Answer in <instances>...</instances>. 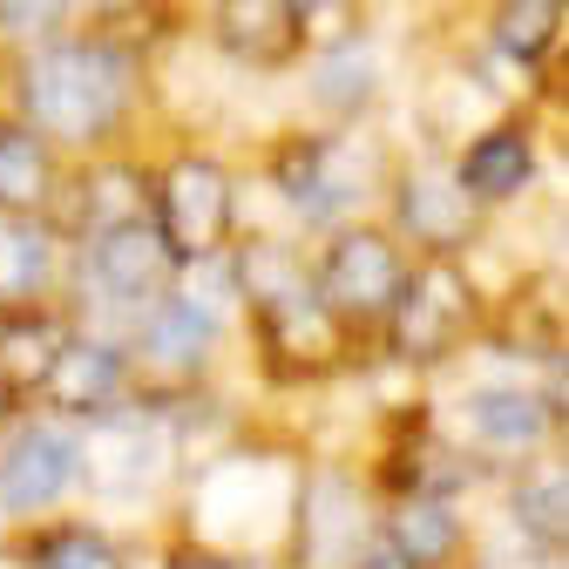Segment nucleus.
<instances>
[{
    "label": "nucleus",
    "instance_id": "19",
    "mask_svg": "<svg viewBox=\"0 0 569 569\" xmlns=\"http://www.w3.org/2000/svg\"><path fill=\"white\" fill-rule=\"evenodd\" d=\"M61 278H68V251L54 218H8L0 210V312L41 306Z\"/></svg>",
    "mask_w": 569,
    "mask_h": 569
},
{
    "label": "nucleus",
    "instance_id": "22",
    "mask_svg": "<svg viewBox=\"0 0 569 569\" xmlns=\"http://www.w3.org/2000/svg\"><path fill=\"white\" fill-rule=\"evenodd\" d=\"M54 190H61L54 150L28 122H0V210L8 218H48Z\"/></svg>",
    "mask_w": 569,
    "mask_h": 569
},
{
    "label": "nucleus",
    "instance_id": "12",
    "mask_svg": "<svg viewBox=\"0 0 569 569\" xmlns=\"http://www.w3.org/2000/svg\"><path fill=\"white\" fill-rule=\"evenodd\" d=\"M488 224V210L468 197V183L455 177V163L420 157L400 170L393 183V231L420 251V258H461Z\"/></svg>",
    "mask_w": 569,
    "mask_h": 569
},
{
    "label": "nucleus",
    "instance_id": "16",
    "mask_svg": "<svg viewBox=\"0 0 569 569\" xmlns=\"http://www.w3.org/2000/svg\"><path fill=\"white\" fill-rule=\"evenodd\" d=\"M502 522L522 549V569L569 556V468H562V455H542V461L502 475Z\"/></svg>",
    "mask_w": 569,
    "mask_h": 569
},
{
    "label": "nucleus",
    "instance_id": "9",
    "mask_svg": "<svg viewBox=\"0 0 569 569\" xmlns=\"http://www.w3.org/2000/svg\"><path fill=\"white\" fill-rule=\"evenodd\" d=\"M150 224H157V238L170 244L177 264L231 251V231H238V183H231V170L218 157H203V150L170 157L150 177Z\"/></svg>",
    "mask_w": 569,
    "mask_h": 569
},
{
    "label": "nucleus",
    "instance_id": "21",
    "mask_svg": "<svg viewBox=\"0 0 569 569\" xmlns=\"http://www.w3.org/2000/svg\"><path fill=\"white\" fill-rule=\"evenodd\" d=\"M68 312H48V306H21V312H0V387L14 400H34L54 346L68 339Z\"/></svg>",
    "mask_w": 569,
    "mask_h": 569
},
{
    "label": "nucleus",
    "instance_id": "32",
    "mask_svg": "<svg viewBox=\"0 0 569 569\" xmlns=\"http://www.w3.org/2000/svg\"><path fill=\"white\" fill-rule=\"evenodd\" d=\"M509 8H556V0H509Z\"/></svg>",
    "mask_w": 569,
    "mask_h": 569
},
{
    "label": "nucleus",
    "instance_id": "7",
    "mask_svg": "<svg viewBox=\"0 0 569 569\" xmlns=\"http://www.w3.org/2000/svg\"><path fill=\"white\" fill-rule=\"evenodd\" d=\"M475 326H481V292L468 284L461 258H420L407 264V284H400L393 312L380 319V339L400 367L427 373V367L455 360Z\"/></svg>",
    "mask_w": 569,
    "mask_h": 569
},
{
    "label": "nucleus",
    "instance_id": "25",
    "mask_svg": "<svg viewBox=\"0 0 569 569\" xmlns=\"http://www.w3.org/2000/svg\"><path fill=\"white\" fill-rule=\"evenodd\" d=\"M157 569H278V562H264V556H231V549H210V542H190V536H163V549H157Z\"/></svg>",
    "mask_w": 569,
    "mask_h": 569
},
{
    "label": "nucleus",
    "instance_id": "11",
    "mask_svg": "<svg viewBox=\"0 0 569 569\" xmlns=\"http://www.w3.org/2000/svg\"><path fill=\"white\" fill-rule=\"evenodd\" d=\"M373 183H380V157L360 136H312L278 163V190L292 203V218L326 238L360 224V210L373 203Z\"/></svg>",
    "mask_w": 569,
    "mask_h": 569
},
{
    "label": "nucleus",
    "instance_id": "31",
    "mask_svg": "<svg viewBox=\"0 0 569 569\" xmlns=\"http://www.w3.org/2000/svg\"><path fill=\"white\" fill-rule=\"evenodd\" d=\"M76 8H96V14H116V8H129V0H76Z\"/></svg>",
    "mask_w": 569,
    "mask_h": 569
},
{
    "label": "nucleus",
    "instance_id": "29",
    "mask_svg": "<svg viewBox=\"0 0 569 569\" xmlns=\"http://www.w3.org/2000/svg\"><path fill=\"white\" fill-rule=\"evenodd\" d=\"M284 8H292V14L306 21V14H332V8H339V0H284Z\"/></svg>",
    "mask_w": 569,
    "mask_h": 569
},
{
    "label": "nucleus",
    "instance_id": "14",
    "mask_svg": "<svg viewBox=\"0 0 569 569\" xmlns=\"http://www.w3.org/2000/svg\"><path fill=\"white\" fill-rule=\"evenodd\" d=\"M0 569H136V542H129L109 516L68 509V516L8 529Z\"/></svg>",
    "mask_w": 569,
    "mask_h": 569
},
{
    "label": "nucleus",
    "instance_id": "18",
    "mask_svg": "<svg viewBox=\"0 0 569 569\" xmlns=\"http://www.w3.org/2000/svg\"><path fill=\"white\" fill-rule=\"evenodd\" d=\"M54 203H61V224L76 231V238L122 231V224H142V218H150V177L129 170V163H116V157H102V163H89L68 190H54ZM61 224H54V231H61Z\"/></svg>",
    "mask_w": 569,
    "mask_h": 569
},
{
    "label": "nucleus",
    "instance_id": "2",
    "mask_svg": "<svg viewBox=\"0 0 569 569\" xmlns=\"http://www.w3.org/2000/svg\"><path fill=\"white\" fill-rule=\"evenodd\" d=\"M136 76L116 41H41L21 68V122L41 142H76L96 150L129 116Z\"/></svg>",
    "mask_w": 569,
    "mask_h": 569
},
{
    "label": "nucleus",
    "instance_id": "30",
    "mask_svg": "<svg viewBox=\"0 0 569 569\" xmlns=\"http://www.w3.org/2000/svg\"><path fill=\"white\" fill-rule=\"evenodd\" d=\"M14 413H21V400H14L8 387H0V435H8V427H14Z\"/></svg>",
    "mask_w": 569,
    "mask_h": 569
},
{
    "label": "nucleus",
    "instance_id": "27",
    "mask_svg": "<svg viewBox=\"0 0 569 569\" xmlns=\"http://www.w3.org/2000/svg\"><path fill=\"white\" fill-rule=\"evenodd\" d=\"M61 8H68V0H0V28H8L14 41H48Z\"/></svg>",
    "mask_w": 569,
    "mask_h": 569
},
{
    "label": "nucleus",
    "instance_id": "10",
    "mask_svg": "<svg viewBox=\"0 0 569 569\" xmlns=\"http://www.w3.org/2000/svg\"><path fill=\"white\" fill-rule=\"evenodd\" d=\"M407 284V251L380 224H346L326 238L312 258V299L346 326V332H373Z\"/></svg>",
    "mask_w": 569,
    "mask_h": 569
},
{
    "label": "nucleus",
    "instance_id": "17",
    "mask_svg": "<svg viewBox=\"0 0 569 569\" xmlns=\"http://www.w3.org/2000/svg\"><path fill=\"white\" fill-rule=\"evenodd\" d=\"M258 326V352L278 367V373H292V380H312V373H332L339 367V352H346V326L306 292V299H284L271 312H251Z\"/></svg>",
    "mask_w": 569,
    "mask_h": 569
},
{
    "label": "nucleus",
    "instance_id": "4",
    "mask_svg": "<svg viewBox=\"0 0 569 569\" xmlns=\"http://www.w3.org/2000/svg\"><path fill=\"white\" fill-rule=\"evenodd\" d=\"M380 529V488L352 461H306L284 516L278 569H346L360 542Z\"/></svg>",
    "mask_w": 569,
    "mask_h": 569
},
{
    "label": "nucleus",
    "instance_id": "28",
    "mask_svg": "<svg viewBox=\"0 0 569 569\" xmlns=\"http://www.w3.org/2000/svg\"><path fill=\"white\" fill-rule=\"evenodd\" d=\"M346 569H413V562H407V556H400V549H393V542H387L380 529H373V536L360 542V556H352Z\"/></svg>",
    "mask_w": 569,
    "mask_h": 569
},
{
    "label": "nucleus",
    "instance_id": "26",
    "mask_svg": "<svg viewBox=\"0 0 569 569\" xmlns=\"http://www.w3.org/2000/svg\"><path fill=\"white\" fill-rule=\"evenodd\" d=\"M495 41H502V54H516V61H536L549 48V8H509L495 21Z\"/></svg>",
    "mask_w": 569,
    "mask_h": 569
},
{
    "label": "nucleus",
    "instance_id": "8",
    "mask_svg": "<svg viewBox=\"0 0 569 569\" xmlns=\"http://www.w3.org/2000/svg\"><path fill=\"white\" fill-rule=\"evenodd\" d=\"M177 278V258L170 244L157 238V224H122V231H96L76 244V258H68V284H76V312H109V339L122 332V319L136 306H150L170 292Z\"/></svg>",
    "mask_w": 569,
    "mask_h": 569
},
{
    "label": "nucleus",
    "instance_id": "6",
    "mask_svg": "<svg viewBox=\"0 0 569 569\" xmlns=\"http://www.w3.org/2000/svg\"><path fill=\"white\" fill-rule=\"evenodd\" d=\"M82 502V427L54 413H14L0 435V522H48Z\"/></svg>",
    "mask_w": 569,
    "mask_h": 569
},
{
    "label": "nucleus",
    "instance_id": "13",
    "mask_svg": "<svg viewBox=\"0 0 569 569\" xmlns=\"http://www.w3.org/2000/svg\"><path fill=\"white\" fill-rule=\"evenodd\" d=\"M34 400H41V413L76 420V427H82V420H96V413H109V407L136 400V373H129L122 346H116L109 332L68 326V339L54 346V360H48V373H41Z\"/></svg>",
    "mask_w": 569,
    "mask_h": 569
},
{
    "label": "nucleus",
    "instance_id": "23",
    "mask_svg": "<svg viewBox=\"0 0 569 569\" xmlns=\"http://www.w3.org/2000/svg\"><path fill=\"white\" fill-rule=\"evenodd\" d=\"M218 41L238 61H284L299 41V14L284 0H224L218 8Z\"/></svg>",
    "mask_w": 569,
    "mask_h": 569
},
{
    "label": "nucleus",
    "instance_id": "3",
    "mask_svg": "<svg viewBox=\"0 0 569 569\" xmlns=\"http://www.w3.org/2000/svg\"><path fill=\"white\" fill-rule=\"evenodd\" d=\"M183 481V441L170 400H122L96 420H82V502L102 516L150 509L157 495Z\"/></svg>",
    "mask_w": 569,
    "mask_h": 569
},
{
    "label": "nucleus",
    "instance_id": "15",
    "mask_svg": "<svg viewBox=\"0 0 569 569\" xmlns=\"http://www.w3.org/2000/svg\"><path fill=\"white\" fill-rule=\"evenodd\" d=\"M380 536L413 569H475L481 562V542L468 529V509L448 502V495H420V488L380 495Z\"/></svg>",
    "mask_w": 569,
    "mask_h": 569
},
{
    "label": "nucleus",
    "instance_id": "5",
    "mask_svg": "<svg viewBox=\"0 0 569 569\" xmlns=\"http://www.w3.org/2000/svg\"><path fill=\"white\" fill-rule=\"evenodd\" d=\"M448 435L488 468V475H509L529 468L542 455H556L562 441V393L536 387V380H481L455 400Z\"/></svg>",
    "mask_w": 569,
    "mask_h": 569
},
{
    "label": "nucleus",
    "instance_id": "20",
    "mask_svg": "<svg viewBox=\"0 0 569 569\" xmlns=\"http://www.w3.org/2000/svg\"><path fill=\"white\" fill-rule=\"evenodd\" d=\"M455 177L468 183V197H475L481 210L516 203V197L536 183V136H529V129H516V122H495V129L468 136V150H461Z\"/></svg>",
    "mask_w": 569,
    "mask_h": 569
},
{
    "label": "nucleus",
    "instance_id": "24",
    "mask_svg": "<svg viewBox=\"0 0 569 569\" xmlns=\"http://www.w3.org/2000/svg\"><path fill=\"white\" fill-rule=\"evenodd\" d=\"M373 89H380V61H373V48H360V41H332L326 54H319V68H312V102L326 109V116H360L367 102H373Z\"/></svg>",
    "mask_w": 569,
    "mask_h": 569
},
{
    "label": "nucleus",
    "instance_id": "1",
    "mask_svg": "<svg viewBox=\"0 0 569 569\" xmlns=\"http://www.w3.org/2000/svg\"><path fill=\"white\" fill-rule=\"evenodd\" d=\"M299 468L306 461H284V455H264V448H224V455H210L203 468H190L177 481L183 488V522H177V536L210 542V549H231V556L278 562Z\"/></svg>",
    "mask_w": 569,
    "mask_h": 569
}]
</instances>
